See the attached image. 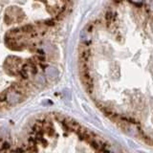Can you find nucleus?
<instances>
[{
  "instance_id": "1",
  "label": "nucleus",
  "mask_w": 153,
  "mask_h": 153,
  "mask_svg": "<svg viewBox=\"0 0 153 153\" xmlns=\"http://www.w3.org/2000/svg\"><path fill=\"white\" fill-rule=\"evenodd\" d=\"M64 123H65V124L70 128L71 130H74L76 132H78V133L79 132V130L82 129V127H80L79 124L71 119H65L64 120Z\"/></svg>"
},
{
  "instance_id": "2",
  "label": "nucleus",
  "mask_w": 153,
  "mask_h": 153,
  "mask_svg": "<svg viewBox=\"0 0 153 153\" xmlns=\"http://www.w3.org/2000/svg\"><path fill=\"white\" fill-rule=\"evenodd\" d=\"M46 73H47V75L49 76H52V78H53V76H58V71H57V69H56V68H54V67H49V68H47Z\"/></svg>"
},
{
  "instance_id": "3",
  "label": "nucleus",
  "mask_w": 153,
  "mask_h": 153,
  "mask_svg": "<svg viewBox=\"0 0 153 153\" xmlns=\"http://www.w3.org/2000/svg\"><path fill=\"white\" fill-rule=\"evenodd\" d=\"M133 1H136L137 2V1H141V0H133Z\"/></svg>"
}]
</instances>
